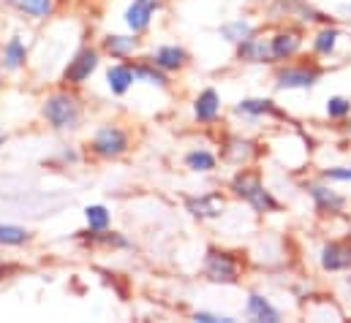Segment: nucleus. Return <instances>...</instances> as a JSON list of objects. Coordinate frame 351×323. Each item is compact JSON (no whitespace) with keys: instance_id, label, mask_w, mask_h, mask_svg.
<instances>
[{"instance_id":"423d86ee","label":"nucleus","mask_w":351,"mask_h":323,"mask_svg":"<svg viewBox=\"0 0 351 323\" xmlns=\"http://www.w3.org/2000/svg\"><path fill=\"white\" fill-rule=\"evenodd\" d=\"M322 79V71L316 66H283L275 71L278 90H311Z\"/></svg>"},{"instance_id":"a878e982","label":"nucleus","mask_w":351,"mask_h":323,"mask_svg":"<svg viewBox=\"0 0 351 323\" xmlns=\"http://www.w3.org/2000/svg\"><path fill=\"white\" fill-rule=\"evenodd\" d=\"M14 3L30 19H47L55 14V0H14Z\"/></svg>"},{"instance_id":"7c9ffc66","label":"nucleus","mask_w":351,"mask_h":323,"mask_svg":"<svg viewBox=\"0 0 351 323\" xmlns=\"http://www.w3.org/2000/svg\"><path fill=\"white\" fill-rule=\"evenodd\" d=\"M142 3H147V5H153V8H156V11H161V8H164V3H167V0H142Z\"/></svg>"},{"instance_id":"5701e85b","label":"nucleus","mask_w":351,"mask_h":323,"mask_svg":"<svg viewBox=\"0 0 351 323\" xmlns=\"http://www.w3.org/2000/svg\"><path fill=\"white\" fill-rule=\"evenodd\" d=\"M237 114H245V117H264V114H278L275 103L269 98H245L234 106Z\"/></svg>"},{"instance_id":"4468645a","label":"nucleus","mask_w":351,"mask_h":323,"mask_svg":"<svg viewBox=\"0 0 351 323\" xmlns=\"http://www.w3.org/2000/svg\"><path fill=\"white\" fill-rule=\"evenodd\" d=\"M308 193H311L316 209L324 212V215H335V212H341L346 207V198L338 190L327 188V185H308Z\"/></svg>"},{"instance_id":"cd10ccee","label":"nucleus","mask_w":351,"mask_h":323,"mask_svg":"<svg viewBox=\"0 0 351 323\" xmlns=\"http://www.w3.org/2000/svg\"><path fill=\"white\" fill-rule=\"evenodd\" d=\"M351 114V101L343 95H335L327 101V117L330 120H346Z\"/></svg>"},{"instance_id":"f03ea898","label":"nucleus","mask_w":351,"mask_h":323,"mask_svg":"<svg viewBox=\"0 0 351 323\" xmlns=\"http://www.w3.org/2000/svg\"><path fill=\"white\" fill-rule=\"evenodd\" d=\"M232 193H234L237 198L248 201V204L254 207V212H259V215H264V212H278V209H280V204L272 198V193L264 188L259 174H254V171H237L234 179H232Z\"/></svg>"},{"instance_id":"1a4fd4ad","label":"nucleus","mask_w":351,"mask_h":323,"mask_svg":"<svg viewBox=\"0 0 351 323\" xmlns=\"http://www.w3.org/2000/svg\"><path fill=\"white\" fill-rule=\"evenodd\" d=\"M150 60L158 68H164L167 74H177V71H182L191 63V55L182 47H177V44H161V47H156V52L150 55Z\"/></svg>"},{"instance_id":"0eeeda50","label":"nucleus","mask_w":351,"mask_h":323,"mask_svg":"<svg viewBox=\"0 0 351 323\" xmlns=\"http://www.w3.org/2000/svg\"><path fill=\"white\" fill-rule=\"evenodd\" d=\"M139 49V36L136 33H109L101 38V52L112 60H125Z\"/></svg>"},{"instance_id":"2eb2a0df","label":"nucleus","mask_w":351,"mask_h":323,"mask_svg":"<svg viewBox=\"0 0 351 323\" xmlns=\"http://www.w3.org/2000/svg\"><path fill=\"white\" fill-rule=\"evenodd\" d=\"M237 60H243V63H272L269 38L251 36V38L240 41V44H237Z\"/></svg>"},{"instance_id":"9d476101","label":"nucleus","mask_w":351,"mask_h":323,"mask_svg":"<svg viewBox=\"0 0 351 323\" xmlns=\"http://www.w3.org/2000/svg\"><path fill=\"white\" fill-rule=\"evenodd\" d=\"M218 117H221V95H218V90L207 87L193 98V120L202 125H210Z\"/></svg>"},{"instance_id":"f8f14e48","label":"nucleus","mask_w":351,"mask_h":323,"mask_svg":"<svg viewBox=\"0 0 351 323\" xmlns=\"http://www.w3.org/2000/svg\"><path fill=\"white\" fill-rule=\"evenodd\" d=\"M136 84V77H134V63L128 60H120V63H112L106 68V87L112 95H125L131 87Z\"/></svg>"},{"instance_id":"6ab92c4d","label":"nucleus","mask_w":351,"mask_h":323,"mask_svg":"<svg viewBox=\"0 0 351 323\" xmlns=\"http://www.w3.org/2000/svg\"><path fill=\"white\" fill-rule=\"evenodd\" d=\"M245 313H248V318H254V321H267V323L280 321V310L272 307V302H269L267 296H262V294H251V296H248Z\"/></svg>"},{"instance_id":"7ed1b4c3","label":"nucleus","mask_w":351,"mask_h":323,"mask_svg":"<svg viewBox=\"0 0 351 323\" xmlns=\"http://www.w3.org/2000/svg\"><path fill=\"white\" fill-rule=\"evenodd\" d=\"M131 150V136L125 128L114 125V122H104L95 128L93 139H90V153L101 161H117Z\"/></svg>"},{"instance_id":"c756f323","label":"nucleus","mask_w":351,"mask_h":323,"mask_svg":"<svg viewBox=\"0 0 351 323\" xmlns=\"http://www.w3.org/2000/svg\"><path fill=\"white\" fill-rule=\"evenodd\" d=\"M193 321L218 323V321H234V318H229V315H218V313H204V310H199V313H193Z\"/></svg>"},{"instance_id":"aec40b11","label":"nucleus","mask_w":351,"mask_h":323,"mask_svg":"<svg viewBox=\"0 0 351 323\" xmlns=\"http://www.w3.org/2000/svg\"><path fill=\"white\" fill-rule=\"evenodd\" d=\"M185 168L188 171H193V174H210V171H215V166H218V158L210 153V150H191L185 158Z\"/></svg>"},{"instance_id":"412c9836","label":"nucleus","mask_w":351,"mask_h":323,"mask_svg":"<svg viewBox=\"0 0 351 323\" xmlns=\"http://www.w3.org/2000/svg\"><path fill=\"white\" fill-rule=\"evenodd\" d=\"M85 223H88V234H101L112 226V212L104 204H90L85 209Z\"/></svg>"},{"instance_id":"9b49d317","label":"nucleus","mask_w":351,"mask_h":323,"mask_svg":"<svg viewBox=\"0 0 351 323\" xmlns=\"http://www.w3.org/2000/svg\"><path fill=\"white\" fill-rule=\"evenodd\" d=\"M319 261H322L324 272H346V269H351V244L327 242L322 247Z\"/></svg>"},{"instance_id":"6e6552de","label":"nucleus","mask_w":351,"mask_h":323,"mask_svg":"<svg viewBox=\"0 0 351 323\" xmlns=\"http://www.w3.org/2000/svg\"><path fill=\"white\" fill-rule=\"evenodd\" d=\"M185 209L191 218L196 220H213V218H221L223 212V198L218 193H204V196H188L185 198Z\"/></svg>"},{"instance_id":"2f4dec72","label":"nucleus","mask_w":351,"mask_h":323,"mask_svg":"<svg viewBox=\"0 0 351 323\" xmlns=\"http://www.w3.org/2000/svg\"><path fill=\"white\" fill-rule=\"evenodd\" d=\"M3 142H5V133H3V131H0V147H3Z\"/></svg>"},{"instance_id":"f257e3e1","label":"nucleus","mask_w":351,"mask_h":323,"mask_svg":"<svg viewBox=\"0 0 351 323\" xmlns=\"http://www.w3.org/2000/svg\"><path fill=\"white\" fill-rule=\"evenodd\" d=\"M41 117L52 131H77L85 117V106L74 90H55L41 101Z\"/></svg>"},{"instance_id":"bb28decb","label":"nucleus","mask_w":351,"mask_h":323,"mask_svg":"<svg viewBox=\"0 0 351 323\" xmlns=\"http://www.w3.org/2000/svg\"><path fill=\"white\" fill-rule=\"evenodd\" d=\"M251 142H245V139H229L226 142V150H223V158L232 163H243L248 155H251Z\"/></svg>"},{"instance_id":"473e14b6","label":"nucleus","mask_w":351,"mask_h":323,"mask_svg":"<svg viewBox=\"0 0 351 323\" xmlns=\"http://www.w3.org/2000/svg\"><path fill=\"white\" fill-rule=\"evenodd\" d=\"M3 71H5V68H3V63H0V77H3Z\"/></svg>"},{"instance_id":"f3484780","label":"nucleus","mask_w":351,"mask_h":323,"mask_svg":"<svg viewBox=\"0 0 351 323\" xmlns=\"http://www.w3.org/2000/svg\"><path fill=\"white\" fill-rule=\"evenodd\" d=\"M134 77H136V81L150 84V87H158V90H167L169 87V74L164 68H158L150 57L134 60Z\"/></svg>"},{"instance_id":"39448f33","label":"nucleus","mask_w":351,"mask_h":323,"mask_svg":"<svg viewBox=\"0 0 351 323\" xmlns=\"http://www.w3.org/2000/svg\"><path fill=\"white\" fill-rule=\"evenodd\" d=\"M101 55H104V52L95 49V47H82V49L69 60V66H66V71H63L66 87H82V84L98 71Z\"/></svg>"},{"instance_id":"b1692460","label":"nucleus","mask_w":351,"mask_h":323,"mask_svg":"<svg viewBox=\"0 0 351 323\" xmlns=\"http://www.w3.org/2000/svg\"><path fill=\"white\" fill-rule=\"evenodd\" d=\"M251 36H254V25L248 19H232L226 25H221V38L229 41V44H240Z\"/></svg>"},{"instance_id":"dca6fc26","label":"nucleus","mask_w":351,"mask_h":323,"mask_svg":"<svg viewBox=\"0 0 351 323\" xmlns=\"http://www.w3.org/2000/svg\"><path fill=\"white\" fill-rule=\"evenodd\" d=\"M153 16H156V8H153V5H147V3H142V0H134V3L125 8V14H123V19H125L128 30H131V33H136V36H142L145 30H150Z\"/></svg>"},{"instance_id":"ddd939ff","label":"nucleus","mask_w":351,"mask_h":323,"mask_svg":"<svg viewBox=\"0 0 351 323\" xmlns=\"http://www.w3.org/2000/svg\"><path fill=\"white\" fill-rule=\"evenodd\" d=\"M302 47V38L297 30H278L269 38V52H272V63L275 60H291Z\"/></svg>"},{"instance_id":"4be33fe9","label":"nucleus","mask_w":351,"mask_h":323,"mask_svg":"<svg viewBox=\"0 0 351 323\" xmlns=\"http://www.w3.org/2000/svg\"><path fill=\"white\" fill-rule=\"evenodd\" d=\"M33 240V231L14 223H0V247H22Z\"/></svg>"},{"instance_id":"20e7f679","label":"nucleus","mask_w":351,"mask_h":323,"mask_svg":"<svg viewBox=\"0 0 351 323\" xmlns=\"http://www.w3.org/2000/svg\"><path fill=\"white\" fill-rule=\"evenodd\" d=\"M204 277L210 283H221V285H232L240 280V261L226 253V250H218V247H210L207 255H204Z\"/></svg>"},{"instance_id":"c85d7f7f","label":"nucleus","mask_w":351,"mask_h":323,"mask_svg":"<svg viewBox=\"0 0 351 323\" xmlns=\"http://www.w3.org/2000/svg\"><path fill=\"white\" fill-rule=\"evenodd\" d=\"M324 179L327 182H351V168H327Z\"/></svg>"},{"instance_id":"a211bd4d","label":"nucleus","mask_w":351,"mask_h":323,"mask_svg":"<svg viewBox=\"0 0 351 323\" xmlns=\"http://www.w3.org/2000/svg\"><path fill=\"white\" fill-rule=\"evenodd\" d=\"M0 63H3L5 71H19V68H25V63H27V47H25V41H22V36H11V38L3 44Z\"/></svg>"},{"instance_id":"393cba45","label":"nucleus","mask_w":351,"mask_h":323,"mask_svg":"<svg viewBox=\"0 0 351 323\" xmlns=\"http://www.w3.org/2000/svg\"><path fill=\"white\" fill-rule=\"evenodd\" d=\"M338 38H341V30L338 27H330V25L322 27L316 33V38H313V52L322 55V57H330L335 52V47H338Z\"/></svg>"}]
</instances>
